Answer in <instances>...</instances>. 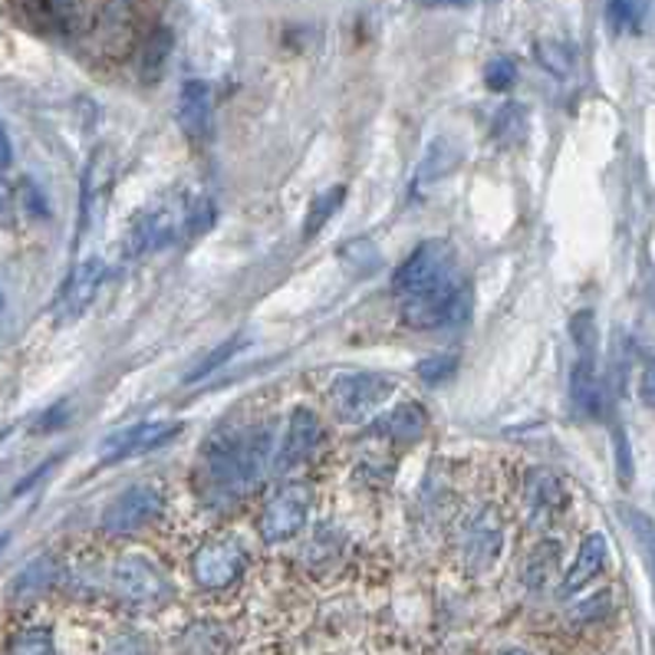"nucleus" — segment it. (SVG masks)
Listing matches in <instances>:
<instances>
[{"label":"nucleus","mask_w":655,"mask_h":655,"mask_svg":"<svg viewBox=\"0 0 655 655\" xmlns=\"http://www.w3.org/2000/svg\"><path fill=\"white\" fill-rule=\"evenodd\" d=\"M271 455L268 428H234L228 435H215L201 458L205 491L218 501H231L258 484Z\"/></svg>","instance_id":"nucleus-1"},{"label":"nucleus","mask_w":655,"mask_h":655,"mask_svg":"<svg viewBox=\"0 0 655 655\" xmlns=\"http://www.w3.org/2000/svg\"><path fill=\"white\" fill-rule=\"evenodd\" d=\"M471 307V294L455 281L445 277L425 291L405 294L402 301V324L412 329H438L451 324H465Z\"/></svg>","instance_id":"nucleus-2"},{"label":"nucleus","mask_w":655,"mask_h":655,"mask_svg":"<svg viewBox=\"0 0 655 655\" xmlns=\"http://www.w3.org/2000/svg\"><path fill=\"white\" fill-rule=\"evenodd\" d=\"M395 392V382L385 379V375H375V372H346V375H336L332 385H329V405L336 412L339 422H349V425H362L369 422L382 405L385 399Z\"/></svg>","instance_id":"nucleus-3"},{"label":"nucleus","mask_w":655,"mask_h":655,"mask_svg":"<svg viewBox=\"0 0 655 655\" xmlns=\"http://www.w3.org/2000/svg\"><path fill=\"white\" fill-rule=\"evenodd\" d=\"M112 587H116L119 600H125L129 607H139V610H159L175 597L168 577L152 560L139 557V554H129V557L116 560Z\"/></svg>","instance_id":"nucleus-4"},{"label":"nucleus","mask_w":655,"mask_h":655,"mask_svg":"<svg viewBox=\"0 0 655 655\" xmlns=\"http://www.w3.org/2000/svg\"><path fill=\"white\" fill-rule=\"evenodd\" d=\"M248 570V550L241 541L234 537H221V541H211L205 544L195 557H192V574H195V583L201 590H211V593H221V590H231Z\"/></svg>","instance_id":"nucleus-5"},{"label":"nucleus","mask_w":655,"mask_h":655,"mask_svg":"<svg viewBox=\"0 0 655 655\" xmlns=\"http://www.w3.org/2000/svg\"><path fill=\"white\" fill-rule=\"evenodd\" d=\"M310 514V488L307 484H287L281 488L261 511V541L264 544H287L301 534Z\"/></svg>","instance_id":"nucleus-6"},{"label":"nucleus","mask_w":655,"mask_h":655,"mask_svg":"<svg viewBox=\"0 0 655 655\" xmlns=\"http://www.w3.org/2000/svg\"><path fill=\"white\" fill-rule=\"evenodd\" d=\"M445 277H451V248L445 241H425L402 261V268L392 277V291L399 297H405V294L438 284Z\"/></svg>","instance_id":"nucleus-7"},{"label":"nucleus","mask_w":655,"mask_h":655,"mask_svg":"<svg viewBox=\"0 0 655 655\" xmlns=\"http://www.w3.org/2000/svg\"><path fill=\"white\" fill-rule=\"evenodd\" d=\"M165 511V498L159 488L139 484L129 488L125 494H119L106 511H102V531L106 534H132L139 527H145L149 521H155Z\"/></svg>","instance_id":"nucleus-8"},{"label":"nucleus","mask_w":655,"mask_h":655,"mask_svg":"<svg viewBox=\"0 0 655 655\" xmlns=\"http://www.w3.org/2000/svg\"><path fill=\"white\" fill-rule=\"evenodd\" d=\"M102 281H106V264L96 261V258H92V261H83V264L69 274V281L63 284V291H59V297H56V320H59V324L79 320V317L92 307V301H96Z\"/></svg>","instance_id":"nucleus-9"},{"label":"nucleus","mask_w":655,"mask_h":655,"mask_svg":"<svg viewBox=\"0 0 655 655\" xmlns=\"http://www.w3.org/2000/svg\"><path fill=\"white\" fill-rule=\"evenodd\" d=\"M182 422H145V425H135V428H125L122 435H112L106 438L102 445V461L106 465H116L122 458H135V455H145V451H155L162 445H168L175 435H182Z\"/></svg>","instance_id":"nucleus-10"},{"label":"nucleus","mask_w":655,"mask_h":655,"mask_svg":"<svg viewBox=\"0 0 655 655\" xmlns=\"http://www.w3.org/2000/svg\"><path fill=\"white\" fill-rule=\"evenodd\" d=\"M320 438H324V425H320L317 412L294 408V415L287 422V432L281 438V451H277V465L274 468L277 471H291V468L304 465L314 455V448L320 445Z\"/></svg>","instance_id":"nucleus-11"},{"label":"nucleus","mask_w":655,"mask_h":655,"mask_svg":"<svg viewBox=\"0 0 655 655\" xmlns=\"http://www.w3.org/2000/svg\"><path fill=\"white\" fill-rule=\"evenodd\" d=\"M501 541H504V527L498 521L494 511H481L468 521L465 527V560L474 567V570H484L498 560V550H501Z\"/></svg>","instance_id":"nucleus-12"},{"label":"nucleus","mask_w":655,"mask_h":655,"mask_svg":"<svg viewBox=\"0 0 655 655\" xmlns=\"http://www.w3.org/2000/svg\"><path fill=\"white\" fill-rule=\"evenodd\" d=\"M211 119H215L211 86L201 79H188L178 92V122H182L185 135L195 142H205L211 135Z\"/></svg>","instance_id":"nucleus-13"},{"label":"nucleus","mask_w":655,"mask_h":655,"mask_svg":"<svg viewBox=\"0 0 655 655\" xmlns=\"http://www.w3.org/2000/svg\"><path fill=\"white\" fill-rule=\"evenodd\" d=\"M607 560H610V544H607V537H603V534L583 537V544H580V550H577V560H574V567L567 570L564 583H560V597H574V593H580L583 587H590V583L603 574Z\"/></svg>","instance_id":"nucleus-14"},{"label":"nucleus","mask_w":655,"mask_h":655,"mask_svg":"<svg viewBox=\"0 0 655 655\" xmlns=\"http://www.w3.org/2000/svg\"><path fill=\"white\" fill-rule=\"evenodd\" d=\"M59 580V564L53 557H36L30 560L10 583V600L17 603H30V600H40L43 593L53 590V583Z\"/></svg>","instance_id":"nucleus-15"},{"label":"nucleus","mask_w":655,"mask_h":655,"mask_svg":"<svg viewBox=\"0 0 655 655\" xmlns=\"http://www.w3.org/2000/svg\"><path fill=\"white\" fill-rule=\"evenodd\" d=\"M425 428H428V415L418 402H405L372 425L375 435H385L392 441H418L425 435Z\"/></svg>","instance_id":"nucleus-16"},{"label":"nucleus","mask_w":655,"mask_h":655,"mask_svg":"<svg viewBox=\"0 0 655 655\" xmlns=\"http://www.w3.org/2000/svg\"><path fill=\"white\" fill-rule=\"evenodd\" d=\"M570 402H574V408L583 412V415H597V412H600V382H597L593 356H580V362L574 365V375H570Z\"/></svg>","instance_id":"nucleus-17"},{"label":"nucleus","mask_w":655,"mask_h":655,"mask_svg":"<svg viewBox=\"0 0 655 655\" xmlns=\"http://www.w3.org/2000/svg\"><path fill=\"white\" fill-rule=\"evenodd\" d=\"M342 201H346V188H342V185L320 192V195L310 201L307 218H304V241H314V238L327 228L329 221H332V215L342 208Z\"/></svg>","instance_id":"nucleus-18"},{"label":"nucleus","mask_w":655,"mask_h":655,"mask_svg":"<svg viewBox=\"0 0 655 655\" xmlns=\"http://www.w3.org/2000/svg\"><path fill=\"white\" fill-rule=\"evenodd\" d=\"M623 517H626V527H630V534H633V541H636V547L643 554V564L649 570V580H653L655 590V521L646 517L643 511H636V507H623Z\"/></svg>","instance_id":"nucleus-19"},{"label":"nucleus","mask_w":655,"mask_h":655,"mask_svg":"<svg viewBox=\"0 0 655 655\" xmlns=\"http://www.w3.org/2000/svg\"><path fill=\"white\" fill-rule=\"evenodd\" d=\"M527 501H531L534 514H554L557 507H564L567 494H564V488L554 474L537 471L527 484Z\"/></svg>","instance_id":"nucleus-20"},{"label":"nucleus","mask_w":655,"mask_h":655,"mask_svg":"<svg viewBox=\"0 0 655 655\" xmlns=\"http://www.w3.org/2000/svg\"><path fill=\"white\" fill-rule=\"evenodd\" d=\"M458 162H461V152H458L455 145H448V139H438V142L428 149V155H425V162H422V168H418V185H428V182H435V178H445Z\"/></svg>","instance_id":"nucleus-21"},{"label":"nucleus","mask_w":655,"mask_h":655,"mask_svg":"<svg viewBox=\"0 0 655 655\" xmlns=\"http://www.w3.org/2000/svg\"><path fill=\"white\" fill-rule=\"evenodd\" d=\"M534 56H537V63H541L547 73H554V76H570V69H574V53H570V46L560 43V40H537Z\"/></svg>","instance_id":"nucleus-22"},{"label":"nucleus","mask_w":655,"mask_h":655,"mask_svg":"<svg viewBox=\"0 0 655 655\" xmlns=\"http://www.w3.org/2000/svg\"><path fill=\"white\" fill-rule=\"evenodd\" d=\"M527 132V109L511 102L498 112V122H494V139L501 145H517Z\"/></svg>","instance_id":"nucleus-23"},{"label":"nucleus","mask_w":655,"mask_h":655,"mask_svg":"<svg viewBox=\"0 0 655 655\" xmlns=\"http://www.w3.org/2000/svg\"><path fill=\"white\" fill-rule=\"evenodd\" d=\"M7 655H56V643H53V633L46 626H30V630H20L13 640H10V649Z\"/></svg>","instance_id":"nucleus-24"},{"label":"nucleus","mask_w":655,"mask_h":655,"mask_svg":"<svg viewBox=\"0 0 655 655\" xmlns=\"http://www.w3.org/2000/svg\"><path fill=\"white\" fill-rule=\"evenodd\" d=\"M649 0H607V20L616 33L623 30H640L643 17H646Z\"/></svg>","instance_id":"nucleus-25"},{"label":"nucleus","mask_w":655,"mask_h":655,"mask_svg":"<svg viewBox=\"0 0 655 655\" xmlns=\"http://www.w3.org/2000/svg\"><path fill=\"white\" fill-rule=\"evenodd\" d=\"M244 342H248L244 336H234L231 342H221V346H218L215 352H208V359H205V362H198V365H195V369H192V372L185 375V382H198V379H208V375H211V372H215L218 365H225V362H228V359H231V356H234V352H238L241 346H244Z\"/></svg>","instance_id":"nucleus-26"},{"label":"nucleus","mask_w":655,"mask_h":655,"mask_svg":"<svg viewBox=\"0 0 655 655\" xmlns=\"http://www.w3.org/2000/svg\"><path fill=\"white\" fill-rule=\"evenodd\" d=\"M455 369H458V359L455 356H448V352L445 356H428V359L418 362V379L438 385V382H448L455 375Z\"/></svg>","instance_id":"nucleus-27"},{"label":"nucleus","mask_w":655,"mask_h":655,"mask_svg":"<svg viewBox=\"0 0 655 655\" xmlns=\"http://www.w3.org/2000/svg\"><path fill=\"white\" fill-rule=\"evenodd\" d=\"M557 560H560V547L554 544V541H547L537 554H534V560H531V570H527V580L534 583V587H541L547 577H550V570L557 567Z\"/></svg>","instance_id":"nucleus-28"},{"label":"nucleus","mask_w":655,"mask_h":655,"mask_svg":"<svg viewBox=\"0 0 655 655\" xmlns=\"http://www.w3.org/2000/svg\"><path fill=\"white\" fill-rule=\"evenodd\" d=\"M484 79H488V86H491L494 92H507V89L517 83V66H514L507 56H498V59H491V63H488Z\"/></svg>","instance_id":"nucleus-29"},{"label":"nucleus","mask_w":655,"mask_h":655,"mask_svg":"<svg viewBox=\"0 0 655 655\" xmlns=\"http://www.w3.org/2000/svg\"><path fill=\"white\" fill-rule=\"evenodd\" d=\"M168 53H172V33L168 30H155L149 36V46H145V69L159 73Z\"/></svg>","instance_id":"nucleus-30"},{"label":"nucleus","mask_w":655,"mask_h":655,"mask_svg":"<svg viewBox=\"0 0 655 655\" xmlns=\"http://www.w3.org/2000/svg\"><path fill=\"white\" fill-rule=\"evenodd\" d=\"M17 208H26L33 218H46V198H43V192L30 182V178H23L20 185H17Z\"/></svg>","instance_id":"nucleus-31"},{"label":"nucleus","mask_w":655,"mask_h":655,"mask_svg":"<svg viewBox=\"0 0 655 655\" xmlns=\"http://www.w3.org/2000/svg\"><path fill=\"white\" fill-rule=\"evenodd\" d=\"M17 192L7 185V178L0 175V231H13L17 228Z\"/></svg>","instance_id":"nucleus-32"},{"label":"nucleus","mask_w":655,"mask_h":655,"mask_svg":"<svg viewBox=\"0 0 655 655\" xmlns=\"http://www.w3.org/2000/svg\"><path fill=\"white\" fill-rule=\"evenodd\" d=\"M574 339H577V346H580V356H590L593 352V346H597V327H593V317L590 314H580V317H574Z\"/></svg>","instance_id":"nucleus-33"},{"label":"nucleus","mask_w":655,"mask_h":655,"mask_svg":"<svg viewBox=\"0 0 655 655\" xmlns=\"http://www.w3.org/2000/svg\"><path fill=\"white\" fill-rule=\"evenodd\" d=\"M640 399L655 412V359L646 362L643 375H640Z\"/></svg>","instance_id":"nucleus-34"},{"label":"nucleus","mask_w":655,"mask_h":655,"mask_svg":"<svg viewBox=\"0 0 655 655\" xmlns=\"http://www.w3.org/2000/svg\"><path fill=\"white\" fill-rule=\"evenodd\" d=\"M616 455H620V478L630 481L633 478V458L626 448V432H616Z\"/></svg>","instance_id":"nucleus-35"},{"label":"nucleus","mask_w":655,"mask_h":655,"mask_svg":"<svg viewBox=\"0 0 655 655\" xmlns=\"http://www.w3.org/2000/svg\"><path fill=\"white\" fill-rule=\"evenodd\" d=\"M109 655H149V653H145V643H142L139 636H122V640H116V643H112Z\"/></svg>","instance_id":"nucleus-36"},{"label":"nucleus","mask_w":655,"mask_h":655,"mask_svg":"<svg viewBox=\"0 0 655 655\" xmlns=\"http://www.w3.org/2000/svg\"><path fill=\"white\" fill-rule=\"evenodd\" d=\"M46 17H53V20H63L66 17V10H69V0H33Z\"/></svg>","instance_id":"nucleus-37"},{"label":"nucleus","mask_w":655,"mask_h":655,"mask_svg":"<svg viewBox=\"0 0 655 655\" xmlns=\"http://www.w3.org/2000/svg\"><path fill=\"white\" fill-rule=\"evenodd\" d=\"M10 162H13V145H10V135L0 122V168H7Z\"/></svg>","instance_id":"nucleus-38"},{"label":"nucleus","mask_w":655,"mask_h":655,"mask_svg":"<svg viewBox=\"0 0 655 655\" xmlns=\"http://www.w3.org/2000/svg\"><path fill=\"white\" fill-rule=\"evenodd\" d=\"M435 3H445V7H465V3H471V0H435Z\"/></svg>","instance_id":"nucleus-39"},{"label":"nucleus","mask_w":655,"mask_h":655,"mask_svg":"<svg viewBox=\"0 0 655 655\" xmlns=\"http://www.w3.org/2000/svg\"><path fill=\"white\" fill-rule=\"evenodd\" d=\"M498 655H531L527 649H504V653H498Z\"/></svg>","instance_id":"nucleus-40"},{"label":"nucleus","mask_w":655,"mask_h":655,"mask_svg":"<svg viewBox=\"0 0 655 655\" xmlns=\"http://www.w3.org/2000/svg\"><path fill=\"white\" fill-rule=\"evenodd\" d=\"M10 544V534H0V554H3V547Z\"/></svg>","instance_id":"nucleus-41"},{"label":"nucleus","mask_w":655,"mask_h":655,"mask_svg":"<svg viewBox=\"0 0 655 655\" xmlns=\"http://www.w3.org/2000/svg\"><path fill=\"white\" fill-rule=\"evenodd\" d=\"M0 304H3V297H0Z\"/></svg>","instance_id":"nucleus-42"}]
</instances>
